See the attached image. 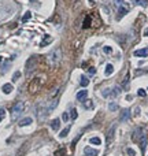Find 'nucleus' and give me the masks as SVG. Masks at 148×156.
<instances>
[{
	"label": "nucleus",
	"mask_w": 148,
	"mask_h": 156,
	"mask_svg": "<svg viewBox=\"0 0 148 156\" xmlns=\"http://www.w3.org/2000/svg\"><path fill=\"white\" fill-rule=\"evenodd\" d=\"M114 137H115V125H112L111 127H110V130L106 133V144H107V147H110V145L112 144Z\"/></svg>",
	"instance_id": "f257e3e1"
},
{
	"label": "nucleus",
	"mask_w": 148,
	"mask_h": 156,
	"mask_svg": "<svg viewBox=\"0 0 148 156\" xmlns=\"http://www.w3.org/2000/svg\"><path fill=\"white\" fill-rule=\"evenodd\" d=\"M36 65H37V56H30L26 62V73L27 74L36 69Z\"/></svg>",
	"instance_id": "f03ea898"
},
{
	"label": "nucleus",
	"mask_w": 148,
	"mask_h": 156,
	"mask_svg": "<svg viewBox=\"0 0 148 156\" xmlns=\"http://www.w3.org/2000/svg\"><path fill=\"white\" fill-rule=\"evenodd\" d=\"M23 110H25V104L22 103V101H19V103H17L15 105L12 107V118L15 119L18 115H21L23 112Z\"/></svg>",
	"instance_id": "7ed1b4c3"
},
{
	"label": "nucleus",
	"mask_w": 148,
	"mask_h": 156,
	"mask_svg": "<svg viewBox=\"0 0 148 156\" xmlns=\"http://www.w3.org/2000/svg\"><path fill=\"white\" fill-rule=\"evenodd\" d=\"M60 55H62V52H60L59 48H56V49L51 53V55H50V60H51L52 65H56V63L60 60Z\"/></svg>",
	"instance_id": "20e7f679"
},
{
	"label": "nucleus",
	"mask_w": 148,
	"mask_h": 156,
	"mask_svg": "<svg viewBox=\"0 0 148 156\" xmlns=\"http://www.w3.org/2000/svg\"><path fill=\"white\" fill-rule=\"evenodd\" d=\"M129 119H130V110H122L121 116H119V120L121 122H128Z\"/></svg>",
	"instance_id": "39448f33"
},
{
	"label": "nucleus",
	"mask_w": 148,
	"mask_h": 156,
	"mask_svg": "<svg viewBox=\"0 0 148 156\" xmlns=\"http://www.w3.org/2000/svg\"><path fill=\"white\" fill-rule=\"evenodd\" d=\"M84 155L85 156H97L99 155V151L90 148V147H85L84 148Z\"/></svg>",
	"instance_id": "423d86ee"
},
{
	"label": "nucleus",
	"mask_w": 148,
	"mask_h": 156,
	"mask_svg": "<svg viewBox=\"0 0 148 156\" xmlns=\"http://www.w3.org/2000/svg\"><path fill=\"white\" fill-rule=\"evenodd\" d=\"M135 56H137V58H147L148 56V48H143V49L135 51Z\"/></svg>",
	"instance_id": "0eeeda50"
},
{
	"label": "nucleus",
	"mask_w": 148,
	"mask_h": 156,
	"mask_svg": "<svg viewBox=\"0 0 148 156\" xmlns=\"http://www.w3.org/2000/svg\"><path fill=\"white\" fill-rule=\"evenodd\" d=\"M32 122H33V119L30 118V116H27V118H23V119H21L19 122H18V126H21V127H23V126H29V125H32Z\"/></svg>",
	"instance_id": "6e6552de"
},
{
	"label": "nucleus",
	"mask_w": 148,
	"mask_h": 156,
	"mask_svg": "<svg viewBox=\"0 0 148 156\" xmlns=\"http://www.w3.org/2000/svg\"><path fill=\"white\" fill-rule=\"evenodd\" d=\"M129 12V7L126 6H119V10H118V18H122L123 15H126V14Z\"/></svg>",
	"instance_id": "1a4fd4ad"
},
{
	"label": "nucleus",
	"mask_w": 148,
	"mask_h": 156,
	"mask_svg": "<svg viewBox=\"0 0 148 156\" xmlns=\"http://www.w3.org/2000/svg\"><path fill=\"white\" fill-rule=\"evenodd\" d=\"M87 97H88V90H85V89L77 93V100H80V101H84Z\"/></svg>",
	"instance_id": "9d476101"
},
{
	"label": "nucleus",
	"mask_w": 148,
	"mask_h": 156,
	"mask_svg": "<svg viewBox=\"0 0 148 156\" xmlns=\"http://www.w3.org/2000/svg\"><path fill=\"white\" fill-rule=\"evenodd\" d=\"M121 88L119 86H114V88H111V96L110 97H118L119 95H121Z\"/></svg>",
	"instance_id": "9b49d317"
},
{
	"label": "nucleus",
	"mask_w": 148,
	"mask_h": 156,
	"mask_svg": "<svg viewBox=\"0 0 148 156\" xmlns=\"http://www.w3.org/2000/svg\"><path fill=\"white\" fill-rule=\"evenodd\" d=\"M2 90H3V93H6V95L11 93V92H12V85L11 84H4L2 86Z\"/></svg>",
	"instance_id": "f8f14e48"
},
{
	"label": "nucleus",
	"mask_w": 148,
	"mask_h": 156,
	"mask_svg": "<svg viewBox=\"0 0 148 156\" xmlns=\"http://www.w3.org/2000/svg\"><path fill=\"white\" fill-rule=\"evenodd\" d=\"M51 127H52V130H59V127H60V120L59 119H54V120H51Z\"/></svg>",
	"instance_id": "ddd939ff"
},
{
	"label": "nucleus",
	"mask_w": 148,
	"mask_h": 156,
	"mask_svg": "<svg viewBox=\"0 0 148 156\" xmlns=\"http://www.w3.org/2000/svg\"><path fill=\"white\" fill-rule=\"evenodd\" d=\"M114 73V66L112 65H107L106 69H104V75H111Z\"/></svg>",
	"instance_id": "4468645a"
},
{
	"label": "nucleus",
	"mask_w": 148,
	"mask_h": 156,
	"mask_svg": "<svg viewBox=\"0 0 148 156\" xmlns=\"http://www.w3.org/2000/svg\"><path fill=\"white\" fill-rule=\"evenodd\" d=\"M102 96L103 97H110L111 96V88H106V89L102 90Z\"/></svg>",
	"instance_id": "2eb2a0df"
},
{
	"label": "nucleus",
	"mask_w": 148,
	"mask_h": 156,
	"mask_svg": "<svg viewBox=\"0 0 148 156\" xmlns=\"http://www.w3.org/2000/svg\"><path fill=\"white\" fill-rule=\"evenodd\" d=\"M135 4L141 6V7H147L148 6V0H135Z\"/></svg>",
	"instance_id": "dca6fc26"
},
{
	"label": "nucleus",
	"mask_w": 148,
	"mask_h": 156,
	"mask_svg": "<svg viewBox=\"0 0 148 156\" xmlns=\"http://www.w3.org/2000/svg\"><path fill=\"white\" fill-rule=\"evenodd\" d=\"M89 143L90 144H95V145H100V144H102V140H100L99 137H92V138L89 140Z\"/></svg>",
	"instance_id": "f3484780"
},
{
	"label": "nucleus",
	"mask_w": 148,
	"mask_h": 156,
	"mask_svg": "<svg viewBox=\"0 0 148 156\" xmlns=\"http://www.w3.org/2000/svg\"><path fill=\"white\" fill-rule=\"evenodd\" d=\"M80 84H81V86H88L89 85V80H88V78L87 77H81V81H80Z\"/></svg>",
	"instance_id": "a211bd4d"
},
{
	"label": "nucleus",
	"mask_w": 148,
	"mask_h": 156,
	"mask_svg": "<svg viewBox=\"0 0 148 156\" xmlns=\"http://www.w3.org/2000/svg\"><path fill=\"white\" fill-rule=\"evenodd\" d=\"M30 18H32V12H30V11H27V12H25V15L22 17V22L25 23V22H27V21H29Z\"/></svg>",
	"instance_id": "6ab92c4d"
},
{
	"label": "nucleus",
	"mask_w": 148,
	"mask_h": 156,
	"mask_svg": "<svg viewBox=\"0 0 148 156\" xmlns=\"http://www.w3.org/2000/svg\"><path fill=\"white\" fill-rule=\"evenodd\" d=\"M84 101H85L84 107H85V108H87V110H90V108H92V107H93V103H92V100H87V99H85Z\"/></svg>",
	"instance_id": "aec40b11"
},
{
	"label": "nucleus",
	"mask_w": 148,
	"mask_h": 156,
	"mask_svg": "<svg viewBox=\"0 0 148 156\" xmlns=\"http://www.w3.org/2000/svg\"><path fill=\"white\" fill-rule=\"evenodd\" d=\"M77 116H78V114H77V110H75V108H73V110L70 111V118H71V120L77 119Z\"/></svg>",
	"instance_id": "412c9836"
},
{
	"label": "nucleus",
	"mask_w": 148,
	"mask_h": 156,
	"mask_svg": "<svg viewBox=\"0 0 148 156\" xmlns=\"http://www.w3.org/2000/svg\"><path fill=\"white\" fill-rule=\"evenodd\" d=\"M69 131H70V127H69V126H67V127H66L65 130H62V133L59 134V137H60V138H65L66 136L69 134Z\"/></svg>",
	"instance_id": "4be33fe9"
},
{
	"label": "nucleus",
	"mask_w": 148,
	"mask_h": 156,
	"mask_svg": "<svg viewBox=\"0 0 148 156\" xmlns=\"http://www.w3.org/2000/svg\"><path fill=\"white\" fill-rule=\"evenodd\" d=\"M37 82H39V80H34V81L32 82V85H30V92H36V90H37V89H36V88H37Z\"/></svg>",
	"instance_id": "5701e85b"
},
{
	"label": "nucleus",
	"mask_w": 148,
	"mask_h": 156,
	"mask_svg": "<svg viewBox=\"0 0 148 156\" xmlns=\"http://www.w3.org/2000/svg\"><path fill=\"white\" fill-rule=\"evenodd\" d=\"M19 77H21V73L19 71H15V73H14V75H12V81L17 82L18 80H19Z\"/></svg>",
	"instance_id": "b1692460"
},
{
	"label": "nucleus",
	"mask_w": 148,
	"mask_h": 156,
	"mask_svg": "<svg viewBox=\"0 0 148 156\" xmlns=\"http://www.w3.org/2000/svg\"><path fill=\"white\" fill-rule=\"evenodd\" d=\"M51 41H52V38H51L50 36H47V37L44 38V41H43L40 45H41V47H45V44H47V42H51Z\"/></svg>",
	"instance_id": "393cba45"
},
{
	"label": "nucleus",
	"mask_w": 148,
	"mask_h": 156,
	"mask_svg": "<svg viewBox=\"0 0 148 156\" xmlns=\"http://www.w3.org/2000/svg\"><path fill=\"white\" fill-rule=\"evenodd\" d=\"M89 26H90V18L87 17V19H85V23H84V27L87 29V27H89Z\"/></svg>",
	"instance_id": "a878e982"
},
{
	"label": "nucleus",
	"mask_w": 148,
	"mask_h": 156,
	"mask_svg": "<svg viewBox=\"0 0 148 156\" xmlns=\"http://www.w3.org/2000/svg\"><path fill=\"white\" fill-rule=\"evenodd\" d=\"M4 116H6V111H4V108H0V122L3 120Z\"/></svg>",
	"instance_id": "bb28decb"
},
{
	"label": "nucleus",
	"mask_w": 148,
	"mask_h": 156,
	"mask_svg": "<svg viewBox=\"0 0 148 156\" xmlns=\"http://www.w3.org/2000/svg\"><path fill=\"white\" fill-rule=\"evenodd\" d=\"M137 95L140 96V97H144V96H145V90H144V89H138V90H137Z\"/></svg>",
	"instance_id": "cd10ccee"
},
{
	"label": "nucleus",
	"mask_w": 148,
	"mask_h": 156,
	"mask_svg": "<svg viewBox=\"0 0 148 156\" xmlns=\"http://www.w3.org/2000/svg\"><path fill=\"white\" fill-rule=\"evenodd\" d=\"M118 108V105L115 104V103H111V104H110V111H115Z\"/></svg>",
	"instance_id": "c85d7f7f"
},
{
	"label": "nucleus",
	"mask_w": 148,
	"mask_h": 156,
	"mask_svg": "<svg viewBox=\"0 0 148 156\" xmlns=\"http://www.w3.org/2000/svg\"><path fill=\"white\" fill-rule=\"evenodd\" d=\"M62 119H63V122H67V120H69V114H67V112H63V115H62Z\"/></svg>",
	"instance_id": "c756f323"
},
{
	"label": "nucleus",
	"mask_w": 148,
	"mask_h": 156,
	"mask_svg": "<svg viewBox=\"0 0 148 156\" xmlns=\"http://www.w3.org/2000/svg\"><path fill=\"white\" fill-rule=\"evenodd\" d=\"M128 153H129V156H136V152L130 148H128Z\"/></svg>",
	"instance_id": "7c9ffc66"
},
{
	"label": "nucleus",
	"mask_w": 148,
	"mask_h": 156,
	"mask_svg": "<svg viewBox=\"0 0 148 156\" xmlns=\"http://www.w3.org/2000/svg\"><path fill=\"white\" fill-rule=\"evenodd\" d=\"M123 2V0H114V4H115V6H122V3Z\"/></svg>",
	"instance_id": "2f4dec72"
},
{
	"label": "nucleus",
	"mask_w": 148,
	"mask_h": 156,
	"mask_svg": "<svg viewBox=\"0 0 148 156\" xmlns=\"http://www.w3.org/2000/svg\"><path fill=\"white\" fill-rule=\"evenodd\" d=\"M104 52H107V53H110V52H111V48H110V47H104V49H103Z\"/></svg>",
	"instance_id": "473e14b6"
},
{
	"label": "nucleus",
	"mask_w": 148,
	"mask_h": 156,
	"mask_svg": "<svg viewBox=\"0 0 148 156\" xmlns=\"http://www.w3.org/2000/svg\"><path fill=\"white\" fill-rule=\"evenodd\" d=\"M89 73H90V74H95V73H96V69H93V67H90V69H89Z\"/></svg>",
	"instance_id": "72a5a7b5"
},
{
	"label": "nucleus",
	"mask_w": 148,
	"mask_h": 156,
	"mask_svg": "<svg viewBox=\"0 0 148 156\" xmlns=\"http://www.w3.org/2000/svg\"><path fill=\"white\" fill-rule=\"evenodd\" d=\"M144 36H148V27H147L145 30H144Z\"/></svg>",
	"instance_id": "f704fd0d"
},
{
	"label": "nucleus",
	"mask_w": 148,
	"mask_h": 156,
	"mask_svg": "<svg viewBox=\"0 0 148 156\" xmlns=\"http://www.w3.org/2000/svg\"><path fill=\"white\" fill-rule=\"evenodd\" d=\"M32 2H34V0H32Z\"/></svg>",
	"instance_id": "c9c22d12"
}]
</instances>
